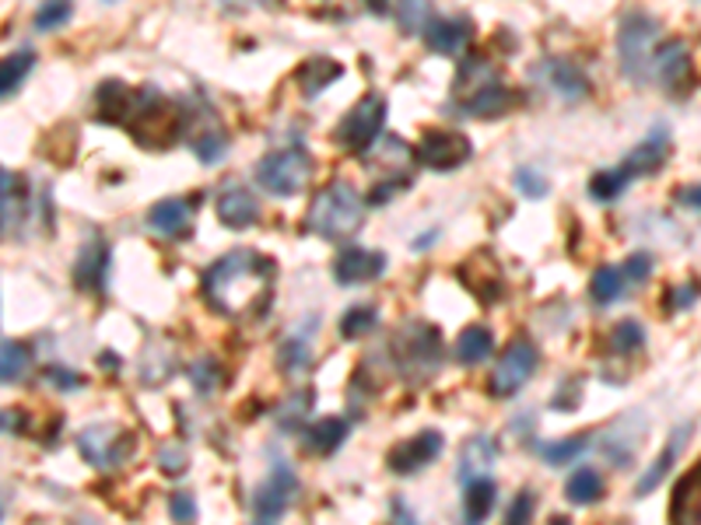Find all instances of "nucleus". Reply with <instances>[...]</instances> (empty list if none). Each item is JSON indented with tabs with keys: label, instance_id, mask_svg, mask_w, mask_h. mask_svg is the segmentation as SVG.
Instances as JSON below:
<instances>
[{
	"label": "nucleus",
	"instance_id": "obj_1",
	"mask_svg": "<svg viewBox=\"0 0 701 525\" xmlns=\"http://www.w3.org/2000/svg\"><path fill=\"white\" fill-rule=\"evenodd\" d=\"M278 266L257 249H231L204 274V301L225 319H257L274 301Z\"/></svg>",
	"mask_w": 701,
	"mask_h": 525
},
{
	"label": "nucleus",
	"instance_id": "obj_2",
	"mask_svg": "<svg viewBox=\"0 0 701 525\" xmlns=\"http://www.w3.org/2000/svg\"><path fill=\"white\" fill-rule=\"evenodd\" d=\"M131 126V137L148 151H161L183 137V105L166 99L158 88H140L134 92V113L123 123Z\"/></svg>",
	"mask_w": 701,
	"mask_h": 525
},
{
	"label": "nucleus",
	"instance_id": "obj_3",
	"mask_svg": "<svg viewBox=\"0 0 701 525\" xmlns=\"http://www.w3.org/2000/svg\"><path fill=\"white\" fill-rule=\"evenodd\" d=\"M365 221V201L362 193H358L351 183H330L323 190L313 207L309 217H305V231L316 235V239H327V242H340L354 235Z\"/></svg>",
	"mask_w": 701,
	"mask_h": 525
},
{
	"label": "nucleus",
	"instance_id": "obj_4",
	"mask_svg": "<svg viewBox=\"0 0 701 525\" xmlns=\"http://www.w3.org/2000/svg\"><path fill=\"white\" fill-rule=\"evenodd\" d=\"M393 361L404 378L428 383L431 375L442 368V333L431 322H407L393 336Z\"/></svg>",
	"mask_w": 701,
	"mask_h": 525
},
{
	"label": "nucleus",
	"instance_id": "obj_5",
	"mask_svg": "<svg viewBox=\"0 0 701 525\" xmlns=\"http://www.w3.org/2000/svg\"><path fill=\"white\" fill-rule=\"evenodd\" d=\"M659 43V22L645 11H627L618 28V57L627 81L649 84L653 81V49Z\"/></svg>",
	"mask_w": 701,
	"mask_h": 525
},
{
	"label": "nucleus",
	"instance_id": "obj_6",
	"mask_svg": "<svg viewBox=\"0 0 701 525\" xmlns=\"http://www.w3.org/2000/svg\"><path fill=\"white\" fill-rule=\"evenodd\" d=\"M313 169H316L313 155L305 148H281V151H271L257 161V179L271 196L292 201V196H302L305 190H309Z\"/></svg>",
	"mask_w": 701,
	"mask_h": 525
},
{
	"label": "nucleus",
	"instance_id": "obj_7",
	"mask_svg": "<svg viewBox=\"0 0 701 525\" xmlns=\"http://www.w3.org/2000/svg\"><path fill=\"white\" fill-rule=\"evenodd\" d=\"M383 123H386V95L365 92L348 109L344 119H340V126L333 130L337 148L348 151V155H365L372 144L380 140Z\"/></svg>",
	"mask_w": 701,
	"mask_h": 525
},
{
	"label": "nucleus",
	"instance_id": "obj_8",
	"mask_svg": "<svg viewBox=\"0 0 701 525\" xmlns=\"http://www.w3.org/2000/svg\"><path fill=\"white\" fill-rule=\"evenodd\" d=\"M78 452L84 456V463H92L99 469H116L137 452V438H134L131 427L92 424L78 434Z\"/></svg>",
	"mask_w": 701,
	"mask_h": 525
},
{
	"label": "nucleus",
	"instance_id": "obj_9",
	"mask_svg": "<svg viewBox=\"0 0 701 525\" xmlns=\"http://www.w3.org/2000/svg\"><path fill=\"white\" fill-rule=\"evenodd\" d=\"M653 75H656L659 88L670 99H688L694 92V84H698L691 46L685 39L656 43V49H653Z\"/></svg>",
	"mask_w": 701,
	"mask_h": 525
},
{
	"label": "nucleus",
	"instance_id": "obj_10",
	"mask_svg": "<svg viewBox=\"0 0 701 525\" xmlns=\"http://www.w3.org/2000/svg\"><path fill=\"white\" fill-rule=\"evenodd\" d=\"M183 140L190 144L196 161H204V166H218L228 155V130L207 105L183 109Z\"/></svg>",
	"mask_w": 701,
	"mask_h": 525
},
{
	"label": "nucleus",
	"instance_id": "obj_11",
	"mask_svg": "<svg viewBox=\"0 0 701 525\" xmlns=\"http://www.w3.org/2000/svg\"><path fill=\"white\" fill-rule=\"evenodd\" d=\"M536 361H541V354H536L533 343L527 336H516L509 347H506V354L498 357L495 372H491L488 389H491L495 400H512V396L533 378Z\"/></svg>",
	"mask_w": 701,
	"mask_h": 525
},
{
	"label": "nucleus",
	"instance_id": "obj_12",
	"mask_svg": "<svg viewBox=\"0 0 701 525\" xmlns=\"http://www.w3.org/2000/svg\"><path fill=\"white\" fill-rule=\"evenodd\" d=\"M471 137H466L463 130H428L418 144V161L425 169L431 172H456L460 166H466L471 161Z\"/></svg>",
	"mask_w": 701,
	"mask_h": 525
},
{
	"label": "nucleus",
	"instance_id": "obj_13",
	"mask_svg": "<svg viewBox=\"0 0 701 525\" xmlns=\"http://www.w3.org/2000/svg\"><path fill=\"white\" fill-rule=\"evenodd\" d=\"M442 448H445L442 431L425 427V431L415 434V438L393 445V448L386 452V466H389L397 477H415V473H421V469H428L431 463H439Z\"/></svg>",
	"mask_w": 701,
	"mask_h": 525
},
{
	"label": "nucleus",
	"instance_id": "obj_14",
	"mask_svg": "<svg viewBox=\"0 0 701 525\" xmlns=\"http://www.w3.org/2000/svg\"><path fill=\"white\" fill-rule=\"evenodd\" d=\"M456 277L480 305H495L501 298V292H506V274H501L495 252H488V249L471 252V256L463 260V266L456 270Z\"/></svg>",
	"mask_w": 701,
	"mask_h": 525
},
{
	"label": "nucleus",
	"instance_id": "obj_15",
	"mask_svg": "<svg viewBox=\"0 0 701 525\" xmlns=\"http://www.w3.org/2000/svg\"><path fill=\"white\" fill-rule=\"evenodd\" d=\"M75 284L78 292L84 295H102L105 292V277H110V242L102 239V235H92L81 249H78V260H75Z\"/></svg>",
	"mask_w": 701,
	"mask_h": 525
},
{
	"label": "nucleus",
	"instance_id": "obj_16",
	"mask_svg": "<svg viewBox=\"0 0 701 525\" xmlns=\"http://www.w3.org/2000/svg\"><path fill=\"white\" fill-rule=\"evenodd\" d=\"M295 494H298V480H295L292 469H287V466L278 459L274 469H271V477L263 480V487H260L257 498H253V509H257V515H260L263 522L281 518L287 509H292Z\"/></svg>",
	"mask_w": 701,
	"mask_h": 525
},
{
	"label": "nucleus",
	"instance_id": "obj_17",
	"mask_svg": "<svg viewBox=\"0 0 701 525\" xmlns=\"http://www.w3.org/2000/svg\"><path fill=\"white\" fill-rule=\"evenodd\" d=\"M383 274H386V252H375V249L348 246L333 260V281L344 284V287L372 284L375 277H383Z\"/></svg>",
	"mask_w": 701,
	"mask_h": 525
},
{
	"label": "nucleus",
	"instance_id": "obj_18",
	"mask_svg": "<svg viewBox=\"0 0 701 525\" xmlns=\"http://www.w3.org/2000/svg\"><path fill=\"white\" fill-rule=\"evenodd\" d=\"M32 214V190L22 172L0 169V228L22 231Z\"/></svg>",
	"mask_w": 701,
	"mask_h": 525
},
{
	"label": "nucleus",
	"instance_id": "obj_19",
	"mask_svg": "<svg viewBox=\"0 0 701 525\" xmlns=\"http://www.w3.org/2000/svg\"><path fill=\"white\" fill-rule=\"evenodd\" d=\"M214 214H218V221L231 231H246L260 221V201L246 186H225L218 193V201H214Z\"/></svg>",
	"mask_w": 701,
	"mask_h": 525
},
{
	"label": "nucleus",
	"instance_id": "obj_20",
	"mask_svg": "<svg viewBox=\"0 0 701 525\" xmlns=\"http://www.w3.org/2000/svg\"><path fill=\"white\" fill-rule=\"evenodd\" d=\"M471 39H474L471 18H431V25L425 28V43L439 57H460L471 46Z\"/></svg>",
	"mask_w": 701,
	"mask_h": 525
},
{
	"label": "nucleus",
	"instance_id": "obj_21",
	"mask_svg": "<svg viewBox=\"0 0 701 525\" xmlns=\"http://www.w3.org/2000/svg\"><path fill=\"white\" fill-rule=\"evenodd\" d=\"M667 158H670V134L663 130V126H656V130L645 137L638 148H632V155L624 158V175L632 179H645V175H656L663 166H667Z\"/></svg>",
	"mask_w": 701,
	"mask_h": 525
},
{
	"label": "nucleus",
	"instance_id": "obj_22",
	"mask_svg": "<svg viewBox=\"0 0 701 525\" xmlns=\"http://www.w3.org/2000/svg\"><path fill=\"white\" fill-rule=\"evenodd\" d=\"M670 525H701V466H691L670 494Z\"/></svg>",
	"mask_w": 701,
	"mask_h": 525
},
{
	"label": "nucleus",
	"instance_id": "obj_23",
	"mask_svg": "<svg viewBox=\"0 0 701 525\" xmlns=\"http://www.w3.org/2000/svg\"><path fill=\"white\" fill-rule=\"evenodd\" d=\"M190 225H193V207H190V201H179V196L158 201L148 210V228L166 235V239H186Z\"/></svg>",
	"mask_w": 701,
	"mask_h": 525
},
{
	"label": "nucleus",
	"instance_id": "obj_24",
	"mask_svg": "<svg viewBox=\"0 0 701 525\" xmlns=\"http://www.w3.org/2000/svg\"><path fill=\"white\" fill-rule=\"evenodd\" d=\"M95 113L102 123L110 126H123L134 113V88H127L123 81L110 78L95 88Z\"/></svg>",
	"mask_w": 701,
	"mask_h": 525
},
{
	"label": "nucleus",
	"instance_id": "obj_25",
	"mask_svg": "<svg viewBox=\"0 0 701 525\" xmlns=\"http://www.w3.org/2000/svg\"><path fill=\"white\" fill-rule=\"evenodd\" d=\"M463 525H484L498 501V483L484 473V477H471L463 480Z\"/></svg>",
	"mask_w": 701,
	"mask_h": 525
},
{
	"label": "nucleus",
	"instance_id": "obj_26",
	"mask_svg": "<svg viewBox=\"0 0 701 525\" xmlns=\"http://www.w3.org/2000/svg\"><path fill=\"white\" fill-rule=\"evenodd\" d=\"M351 424L344 418H323L309 427H302V445L313 456H333V452L348 442Z\"/></svg>",
	"mask_w": 701,
	"mask_h": 525
},
{
	"label": "nucleus",
	"instance_id": "obj_27",
	"mask_svg": "<svg viewBox=\"0 0 701 525\" xmlns=\"http://www.w3.org/2000/svg\"><path fill=\"white\" fill-rule=\"evenodd\" d=\"M340 75H344V67H340L337 60L330 57H313V60H305L298 67V75H295V84H298V92L305 99H316L323 95L333 81H340Z\"/></svg>",
	"mask_w": 701,
	"mask_h": 525
},
{
	"label": "nucleus",
	"instance_id": "obj_28",
	"mask_svg": "<svg viewBox=\"0 0 701 525\" xmlns=\"http://www.w3.org/2000/svg\"><path fill=\"white\" fill-rule=\"evenodd\" d=\"M541 67H544L547 84H551L554 92H558L565 102H579V99L589 95V81H586V75H583V70L575 67L572 60H547V64H541Z\"/></svg>",
	"mask_w": 701,
	"mask_h": 525
},
{
	"label": "nucleus",
	"instance_id": "obj_29",
	"mask_svg": "<svg viewBox=\"0 0 701 525\" xmlns=\"http://www.w3.org/2000/svg\"><path fill=\"white\" fill-rule=\"evenodd\" d=\"M512 105H516V95H512L501 81L460 102L463 113H466V116H477V119H498V116H506Z\"/></svg>",
	"mask_w": 701,
	"mask_h": 525
},
{
	"label": "nucleus",
	"instance_id": "obj_30",
	"mask_svg": "<svg viewBox=\"0 0 701 525\" xmlns=\"http://www.w3.org/2000/svg\"><path fill=\"white\" fill-rule=\"evenodd\" d=\"M495 459H498V442L488 438V434H474L460 452V480L484 477L495 466Z\"/></svg>",
	"mask_w": 701,
	"mask_h": 525
},
{
	"label": "nucleus",
	"instance_id": "obj_31",
	"mask_svg": "<svg viewBox=\"0 0 701 525\" xmlns=\"http://www.w3.org/2000/svg\"><path fill=\"white\" fill-rule=\"evenodd\" d=\"M498 81H501V78H498L495 64H488L484 57L463 60V64H460V75H456V102L471 99V95L484 92V88H491V84H498Z\"/></svg>",
	"mask_w": 701,
	"mask_h": 525
},
{
	"label": "nucleus",
	"instance_id": "obj_32",
	"mask_svg": "<svg viewBox=\"0 0 701 525\" xmlns=\"http://www.w3.org/2000/svg\"><path fill=\"white\" fill-rule=\"evenodd\" d=\"M491 351H495V336L488 326H466L456 336V361L463 368H474L480 361H488Z\"/></svg>",
	"mask_w": 701,
	"mask_h": 525
},
{
	"label": "nucleus",
	"instance_id": "obj_33",
	"mask_svg": "<svg viewBox=\"0 0 701 525\" xmlns=\"http://www.w3.org/2000/svg\"><path fill=\"white\" fill-rule=\"evenodd\" d=\"M565 498L575 504V509H586V504H597L603 498V477L597 473V469H575V473L568 477L565 483Z\"/></svg>",
	"mask_w": 701,
	"mask_h": 525
},
{
	"label": "nucleus",
	"instance_id": "obj_34",
	"mask_svg": "<svg viewBox=\"0 0 701 525\" xmlns=\"http://www.w3.org/2000/svg\"><path fill=\"white\" fill-rule=\"evenodd\" d=\"M624 292H627V284L618 266H600L589 281V298H592V305H600V309L618 305L624 298Z\"/></svg>",
	"mask_w": 701,
	"mask_h": 525
},
{
	"label": "nucleus",
	"instance_id": "obj_35",
	"mask_svg": "<svg viewBox=\"0 0 701 525\" xmlns=\"http://www.w3.org/2000/svg\"><path fill=\"white\" fill-rule=\"evenodd\" d=\"M32 368V351L18 340H4L0 343V386H14L22 383Z\"/></svg>",
	"mask_w": 701,
	"mask_h": 525
},
{
	"label": "nucleus",
	"instance_id": "obj_36",
	"mask_svg": "<svg viewBox=\"0 0 701 525\" xmlns=\"http://www.w3.org/2000/svg\"><path fill=\"white\" fill-rule=\"evenodd\" d=\"M685 434H691V431H688V427H680V431H677V438H674L667 448H663V456L649 466V473H645V477L638 480V498H649V494L656 491V487H659L663 480H667L670 466H674L677 452H680V442H685Z\"/></svg>",
	"mask_w": 701,
	"mask_h": 525
},
{
	"label": "nucleus",
	"instance_id": "obj_37",
	"mask_svg": "<svg viewBox=\"0 0 701 525\" xmlns=\"http://www.w3.org/2000/svg\"><path fill=\"white\" fill-rule=\"evenodd\" d=\"M607 347L610 354H618V357H632L645 347V330H642V322L635 319H621L614 330H610L607 336Z\"/></svg>",
	"mask_w": 701,
	"mask_h": 525
},
{
	"label": "nucleus",
	"instance_id": "obj_38",
	"mask_svg": "<svg viewBox=\"0 0 701 525\" xmlns=\"http://www.w3.org/2000/svg\"><path fill=\"white\" fill-rule=\"evenodd\" d=\"M35 67V53L32 49H18L11 57L0 60V99L11 95L18 84L29 78V70Z\"/></svg>",
	"mask_w": 701,
	"mask_h": 525
},
{
	"label": "nucleus",
	"instance_id": "obj_39",
	"mask_svg": "<svg viewBox=\"0 0 701 525\" xmlns=\"http://www.w3.org/2000/svg\"><path fill=\"white\" fill-rule=\"evenodd\" d=\"M190 386L201 396H214L225 389V368L214 357H201L190 365Z\"/></svg>",
	"mask_w": 701,
	"mask_h": 525
},
{
	"label": "nucleus",
	"instance_id": "obj_40",
	"mask_svg": "<svg viewBox=\"0 0 701 525\" xmlns=\"http://www.w3.org/2000/svg\"><path fill=\"white\" fill-rule=\"evenodd\" d=\"M627 183H632V179L624 175V169L618 166V169H603V172H597L589 179V196L597 204H610V201H618V196L627 190Z\"/></svg>",
	"mask_w": 701,
	"mask_h": 525
},
{
	"label": "nucleus",
	"instance_id": "obj_41",
	"mask_svg": "<svg viewBox=\"0 0 701 525\" xmlns=\"http://www.w3.org/2000/svg\"><path fill=\"white\" fill-rule=\"evenodd\" d=\"M375 322H380V312L372 309V305H351L340 319V336L344 340H362L375 330Z\"/></svg>",
	"mask_w": 701,
	"mask_h": 525
},
{
	"label": "nucleus",
	"instance_id": "obj_42",
	"mask_svg": "<svg viewBox=\"0 0 701 525\" xmlns=\"http://www.w3.org/2000/svg\"><path fill=\"white\" fill-rule=\"evenodd\" d=\"M589 442H592V434H575V438H565V442H551V445L541 448V459L547 466H565L572 459H579L589 448Z\"/></svg>",
	"mask_w": 701,
	"mask_h": 525
},
{
	"label": "nucleus",
	"instance_id": "obj_43",
	"mask_svg": "<svg viewBox=\"0 0 701 525\" xmlns=\"http://www.w3.org/2000/svg\"><path fill=\"white\" fill-rule=\"evenodd\" d=\"M309 365H313V351L305 340H284L278 347V368L284 375H302Z\"/></svg>",
	"mask_w": 701,
	"mask_h": 525
},
{
	"label": "nucleus",
	"instance_id": "obj_44",
	"mask_svg": "<svg viewBox=\"0 0 701 525\" xmlns=\"http://www.w3.org/2000/svg\"><path fill=\"white\" fill-rule=\"evenodd\" d=\"M431 0H400V28L407 35H425V28L431 25Z\"/></svg>",
	"mask_w": 701,
	"mask_h": 525
},
{
	"label": "nucleus",
	"instance_id": "obj_45",
	"mask_svg": "<svg viewBox=\"0 0 701 525\" xmlns=\"http://www.w3.org/2000/svg\"><path fill=\"white\" fill-rule=\"evenodd\" d=\"M70 11H75V4L70 0H46V4L39 8V14H35V28L39 32H53L70 22Z\"/></svg>",
	"mask_w": 701,
	"mask_h": 525
},
{
	"label": "nucleus",
	"instance_id": "obj_46",
	"mask_svg": "<svg viewBox=\"0 0 701 525\" xmlns=\"http://www.w3.org/2000/svg\"><path fill=\"white\" fill-rule=\"evenodd\" d=\"M516 190L527 196V201H544V196L551 193V183L536 172V169H516Z\"/></svg>",
	"mask_w": 701,
	"mask_h": 525
},
{
	"label": "nucleus",
	"instance_id": "obj_47",
	"mask_svg": "<svg viewBox=\"0 0 701 525\" xmlns=\"http://www.w3.org/2000/svg\"><path fill=\"white\" fill-rule=\"evenodd\" d=\"M309 410H313V389H302L295 400H287L281 407L278 421H281V427H292V421H295V427L302 431V421H305V413H309Z\"/></svg>",
	"mask_w": 701,
	"mask_h": 525
},
{
	"label": "nucleus",
	"instance_id": "obj_48",
	"mask_svg": "<svg viewBox=\"0 0 701 525\" xmlns=\"http://www.w3.org/2000/svg\"><path fill=\"white\" fill-rule=\"evenodd\" d=\"M533 512H536L533 491H519V494L509 501V512H506V522H501V525H530V522H533Z\"/></svg>",
	"mask_w": 701,
	"mask_h": 525
},
{
	"label": "nucleus",
	"instance_id": "obj_49",
	"mask_svg": "<svg viewBox=\"0 0 701 525\" xmlns=\"http://www.w3.org/2000/svg\"><path fill=\"white\" fill-rule=\"evenodd\" d=\"M649 274H653V256H649V252H632V256L624 260V270H621L624 284L638 287V284L649 281Z\"/></svg>",
	"mask_w": 701,
	"mask_h": 525
},
{
	"label": "nucleus",
	"instance_id": "obj_50",
	"mask_svg": "<svg viewBox=\"0 0 701 525\" xmlns=\"http://www.w3.org/2000/svg\"><path fill=\"white\" fill-rule=\"evenodd\" d=\"M169 515L176 525H193L196 522V498L190 491H176L169 498Z\"/></svg>",
	"mask_w": 701,
	"mask_h": 525
},
{
	"label": "nucleus",
	"instance_id": "obj_51",
	"mask_svg": "<svg viewBox=\"0 0 701 525\" xmlns=\"http://www.w3.org/2000/svg\"><path fill=\"white\" fill-rule=\"evenodd\" d=\"M186 466H190V459H186V448L183 445H166V448L158 452V469H161V473L176 477V473H183Z\"/></svg>",
	"mask_w": 701,
	"mask_h": 525
},
{
	"label": "nucleus",
	"instance_id": "obj_52",
	"mask_svg": "<svg viewBox=\"0 0 701 525\" xmlns=\"http://www.w3.org/2000/svg\"><path fill=\"white\" fill-rule=\"evenodd\" d=\"M43 378L49 386H57L60 392H70V389H81L84 386V378L78 372H70V368H46Z\"/></svg>",
	"mask_w": 701,
	"mask_h": 525
},
{
	"label": "nucleus",
	"instance_id": "obj_53",
	"mask_svg": "<svg viewBox=\"0 0 701 525\" xmlns=\"http://www.w3.org/2000/svg\"><path fill=\"white\" fill-rule=\"evenodd\" d=\"M579 383H575V378H568V383L562 386V392L554 396V410H575L579 407Z\"/></svg>",
	"mask_w": 701,
	"mask_h": 525
},
{
	"label": "nucleus",
	"instance_id": "obj_54",
	"mask_svg": "<svg viewBox=\"0 0 701 525\" xmlns=\"http://www.w3.org/2000/svg\"><path fill=\"white\" fill-rule=\"evenodd\" d=\"M677 204L685 207V210H691V214H698V207H701V186H698V183L680 186V190H677Z\"/></svg>",
	"mask_w": 701,
	"mask_h": 525
},
{
	"label": "nucleus",
	"instance_id": "obj_55",
	"mask_svg": "<svg viewBox=\"0 0 701 525\" xmlns=\"http://www.w3.org/2000/svg\"><path fill=\"white\" fill-rule=\"evenodd\" d=\"M694 301H698V287H694V284H685V287H677L670 309H674V312H688V309H694Z\"/></svg>",
	"mask_w": 701,
	"mask_h": 525
},
{
	"label": "nucleus",
	"instance_id": "obj_56",
	"mask_svg": "<svg viewBox=\"0 0 701 525\" xmlns=\"http://www.w3.org/2000/svg\"><path fill=\"white\" fill-rule=\"evenodd\" d=\"M393 525H418L415 515H410V509H407L400 498H393Z\"/></svg>",
	"mask_w": 701,
	"mask_h": 525
},
{
	"label": "nucleus",
	"instance_id": "obj_57",
	"mask_svg": "<svg viewBox=\"0 0 701 525\" xmlns=\"http://www.w3.org/2000/svg\"><path fill=\"white\" fill-rule=\"evenodd\" d=\"M222 4H225L228 11H239V14H242V11H249V8H253L257 0H222Z\"/></svg>",
	"mask_w": 701,
	"mask_h": 525
},
{
	"label": "nucleus",
	"instance_id": "obj_58",
	"mask_svg": "<svg viewBox=\"0 0 701 525\" xmlns=\"http://www.w3.org/2000/svg\"><path fill=\"white\" fill-rule=\"evenodd\" d=\"M22 424V418H14V413H0V431H14Z\"/></svg>",
	"mask_w": 701,
	"mask_h": 525
},
{
	"label": "nucleus",
	"instance_id": "obj_59",
	"mask_svg": "<svg viewBox=\"0 0 701 525\" xmlns=\"http://www.w3.org/2000/svg\"><path fill=\"white\" fill-rule=\"evenodd\" d=\"M372 14H389V0H365Z\"/></svg>",
	"mask_w": 701,
	"mask_h": 525
},
{
	"label": "nucleus",
	"instance_id": "obj_60",
	"mask_svg": "<svg viewBox=\"0 0 701 525\" xmlns=\"http://www.w3.org/2000/svg\"><path fill=\"white\" fill-rule=\"evenodd\" d=\"M431 242H439V231H425V239H418L415 249H428Z\"/></svg>",
	"mask_w": 701,
	"mask_h": 525
},
{
	"label": "nucleus",
	"instance_id": "obj_61",
	"mask_svg": "<svg viewBox=\"0 0 701 525\" xmlns=\"http://www.w3.org/2000/svg\"><path fill=\"white\" fill-rule=\"evenodd\" d=\"M547 525H568V518H565V515H551Z\"/></svg>",
	"mask_w": 701,
	"mask_h": 525
},
{
	"label": "nucleus",
	"instance_id": "obj_62",
	"mask_svg": "<svg viewBox=\"0 0 701 525\" xmlns=\"http://www.w3.org/2000/svg\"><path fill=\"white\" fill-rule=\"evenodd\" d=\"M105 4H116V0H105Z\"/></svg>",
	"mask_w": 701,
	"mask_h": 525
},
{
	"label": "nucleus",
	"instance_id": "obj_63",
	"mask_svg": "<svg viewBox=\"0 0 701 525\" xmlns=\"http://www.w3.org/2000/svg\"><path fill=\"white\" fill-rule=\"evenodd\" d=\"M257 525H267V522H257Z\"/></svg>",
	"mask_w": 701,
	"mask_h": 525
}]
</instances>
